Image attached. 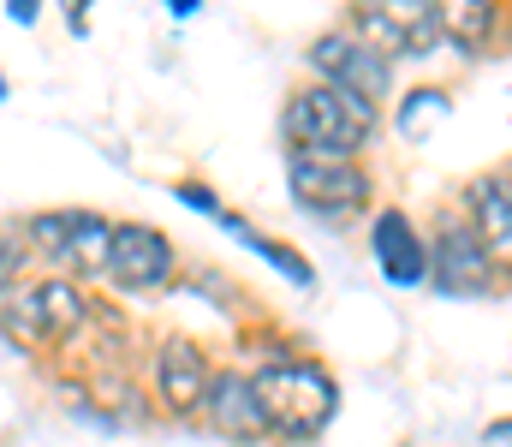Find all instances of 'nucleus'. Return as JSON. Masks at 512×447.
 <instances>
[{
  "mask_svg": "<svg viewBox=\"0 0 512 447\" xmlns=\"http://www.w3.org/2000/svg\"><path fill=\"white\" fill-rule=\"evenodd\" d=\"M256 412H262V430L286 436V442H316L340 406V388L322 364L310 358H274L251 376Z\"/></svg>",
  "mask_w": 512,
  "mask_h": 447,
  "instance_id": "obj_1",
  "label": "nucleus"
},
{
  "mask_svg": "<svg viewBox=\"0 0 512 447\" xmlns=\"http://www.w3.org/2000/svg\"><path fill=\"white\" fill-rule=\"evenodd\" d=\"M376 132V108L328 90V84H310L286 102V138L298 155H328V161H358V149L370 144Z\"/></svg>",
  "mask_w": 512,
  "mask_h": 447,
  "instance_id": "obj_2",
  "label": "nucleus"
},
{
  "mask_svg": "<svg viewBox=\"0 0 512 447\" xmlns=\"http://www.w3.org/2000/svg\"><path fill=\"white\" fill-rule=\"evenodd\" d=\"M352 36L382 60H399V54L417 60L441 42V12L429 0H376L352 12Z\"/></svg>",
  "mask_w": 512,
  "mask_h": 447,
  "instance_id": "obj_3",
  "label": "nucleus"
},
{
  "mask_svg": "<svg viewBox=\"0 0 512 447\" xmlns=\"http://www.w3.org/2000/svg\"><path fill=\"white\" fill-rule=\"evenodd\" d=\"M286 185L298 197V209L334 221V215H352L364 197H370V173L358 161H328V155H286Z\"/></svg>",
  "mask_w": 512,
  "mask_h": 447,
  "instance_id": "obj_4",
  "label": "nucleus"
},
{
  "mask_svg": "<svg viewBox=\"0 0 512 447\" xmlns=\"http://www.w3.org/2000/svg\"><path fill=\"white\" fill-rule=\"evenodd\" d=\"M310 66H316V78H322L328 90H340V96H352V102H364V108H376L387 96V84H393V66H387L382 54H370L352 30L316 36V42H310Z\"/></svg>",
  "mask_w": 512,
  "mask_h": 447,
  "instance_id": "obj_5",
  "label": "nucleus"
},
{
  "mask_svg": "<svg viewBox=\"0 0 512 447\" xmlns=\"http://www.w3.org/2000/svg\"><path fill=\"white\" fill-rule=\"evenodd\" d=\"M429 281L447 298H483L495 287V263L483 257L471 221L441 215V227H435V239H429Z\"/></svg>",
  "mask_w": 512,
  "mask_h": 447,
  "instance_id": "obj_6",
  "label": "nucleus"
},
{
  "mask_svg": "<svg viewBox=\"0 0 512 447\" xmlns=\"http://www.w3.org/2000/svg\"><path fill=\"white\" fill-rule=\"evenodd\" d=\"M209 358L185 340V334H173V340H161V352H155V388H161V406L173 412V418H191V412H203V400H209Z\"/></svg>",
  "mask_w": 512,
  "mask_h": 447,
  "instance_id": "obj_7",
  "label": "nucleus"
},
{
  "mask_svg": "<svg viewBox=\"0 0 512 447\" xmlns=\"http://www.w3.org/2000/svg\"><path fill=\"white\" fill-rule=\"evenodd\" d=\"M108 275H114L126 293H149V287H161V281L173 275V245H167L155 227H143V221H126V227H114Z\"/></svg>",
  "mask_w": 512,
  "mask_h": 447,
  "instance_id": "obj_8",
  "label": "nucleus"
},
{
  "mask_svg": "<svg viewBox=\"0 0 512 447\" xmlns=\"http://www.w3.org/2000/svg\"><path fill=\"white\" fill-rule=\"evenodd\" d=\"M370 251H376V263H382V275L393 281V287H417V281H429V245H423V233L411 227L405 209H382V215H376V227H370Z\"/></svg>",
  "mask_w": 512,
  "mask_h": 447,
  "instance_id": "obj_9",
  "label": "nucleus"
},
{
  "mask_svg": "<svg viewBox=\"0 0 512 447\" xmlns=\"http://www.w3.org/2000/svg\"><path fill=\"white\" fill-rule=\"evenodd\" d=\"M471 233H477L483 257L495 263V275H512V179L483 173L471 185Z\"/></svg>",
  "mask_w": 512,
  "mask_h": 447,
  "instance_id": "obj_10",
  "label": "nucleus"
},
{
  "mask_svg": "<svg viewBox=\"0 0 512 447\" xmlns=\"http://www.w3.org/2000/svg\"><path fill=\"white\" fill-rule=\"evenodd\" d=\"M203 412H209V424H215L221 436H233V442H256V436H262V412H256V394H251L245 376H215Z\"/></svg>",
  "mask_w": 512,
  "mask_h": 447,
  "instance_id": "obj_11",
  "label": "nucleus"
},
{
  "mask_svg": "<svg viewBox=\"0 0 512 447\" xmlns=\"http://www.w3.org/2000/svg\"><path fill=\"white\" fill-rule=\"evenodd\" d=\"M30 304H36V328H42L48 340L78 334V322H84V293H78L72 281H48V287H36Z\"/></svg>",
  "mask_w": 512,
  "mask_h": 447,
  "instance_id": "obj_12",
  "label": "nucleus"
},
{
  "mask_svg": "<svg viewBox=\"0 0 512 447\" xmlns=\"http://www.w3.org/2000/svg\"><path fill=\"white\" fill-rule=\"evenodd\" d=\"M108 251H114V227H108L102 215H90V209H84V215L72 221V239H66V251H60V257H66L78 275H102V269H108Z\"/></svg>",
  "mask_w": 512,
  "mask_h": 447,
  "instance_id": "obj_13",
  "label": "nucleus"
},
{
  "mask_svg": "<svg viewBox=\"0 0 512 447\" xmlns=\"http://www.w3.org/2000/svg\"><path fill=\"white\" fill-rule=\"evenodd\" d=\"M435 12H441V36L459 42L465 54H477L489 42V30H495V6L489 0H453V6H435Z\"/></svg>",
  "mask_w": 512,
  "mask_h": 447,
  "instance_id": "obj_14",
  "label": "nucleus"
},
{
  "mask_svg": "<svg viewBox=\"0 0 512 447\" xmlns=\"http://www.w3.org/2000/svg\"><path fill=\"white\" fill-rule=\"evenodd\" d=\"M72 221H78V215H36V221H30L36 251H54V257H60V251H66V239H72Z\"/></svg>",
  "mask_w": 512,
  "mask_h": 447,
  "instance_id": "obj_15",
  "label": "nucleus"
},
{
  "mask_svg": "<svg viewBox=\"0 0 512 447\" xmlns=\"http://www.w3.org/2000/svg\"><path fill=\"white\" fill-rule=\"evenodd\" d=\"M441 114H447V96H441V90H417V96L405 102L399 126H405V132H423V120H441Z\"/></svg>",
  "mask_w": 512,
  "mask_h": 447,
  "instance_id": "obj_16",
  "label": "nucleus"
},
{
  "mask_svg": "<svg viewBox=\"0 0 512 447\" xmlns=\"http://www.w3.org/2000/svg\"><path fill=\"white\" fill-rule=\"evenodd\" d=\"M18 263H24V245L0 239V293H12V281H18Z\"/></svg>",
  "mask_w": 512,
  "mask_h": 447,
  "instance_id": "obj_17",
  "label": "nucleus"
},
{
  "mask_svg": "<svg viewBox=\"0 0 512 447\" xmlns=\"http://www.w3.org/2000/svg\"><path fill=\"white\" fill-rule=\"evenodd\" d=\"M495 442H512V424H495Z\"/></svg>",
  "mask_w": 512,
  "mask_h": 447,
  "instance_id": "obj_18",
  "label": "nucleus"
},
{
  "mask_svg": "<svg viewBox=\"0 0 512 447\" xmlns=\"http://www.w3.org/2000/svg\"><path fill=\"white\" fill-rule=\"evenodd\" d=\"M0 96H6V84H0Z\"/></svg>",
  "mask_w": 512,
  "mask_h": 447,
  "instance_id": "obj_19",
  "label": "nucleus"
}]
</instances>
